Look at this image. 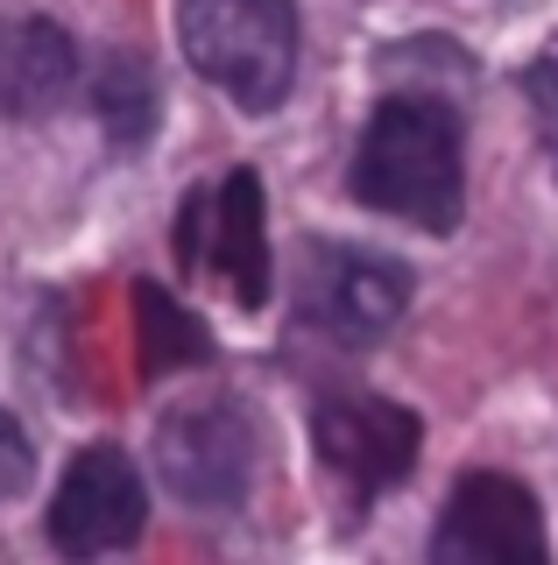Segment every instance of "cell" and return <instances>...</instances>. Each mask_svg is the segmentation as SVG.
Returning a JSON list of instances; mask_svg holds the SVG:
<instances>
[{"mask_svg": "<svg viewBox=\"0 0 558 565\" xmlns=\"http://www.w3.org/2000/svg\"><path fill=\"white\" fill-rule=\"evenodd\" d=\"M354 199L425 234L460 226V120L439 99H382L354 149Z\"/></svg>", "mask_w": 558, "mask_h": 565, "instance_id": "1", "label": "cell"}, {"mask_svg": "<svg viewBox=\"0 0 558 565\" xmlns=\"http://www.w3.org/2000/svg\"><path fill=\"white\" fill-rule=\"evenodd\" d=\"M178 35L184 57L248 114H269L290 93V71H298L290 0H178Z\"/></svg>", "mask_w": 558, "mask_h": 565, "instance_id": "2", "label": "cell"}, {"mask_svg": "<svg viewBox=\"0 0 558 565\" xmlns=\"http://www.w3.org/2000/svg\"><path fill=\"white\" fill-rule=\"evenodd\" d=\"M178 255L198 269H219V282L240 305L269 297V234H261V184L255 170L219 177V191H198L178 212Z\"/></svg>", "mask_w": 558, "mask_h": 565, "instance_id": "3", "label": "cell"}, {"mask_svg": "<svg viewBox=\"0 0 558 565\" xmlns=\"http://www.w3.org/2000/svg\"><path fill=\"white\" fill-rule=\"evenodd\" d=\"M142 516H149V502H142L135 467L114 446H93V452L72 459L57 502H50V544H57L64 558H99V552L135 544Z\"/></svg>", "mask_w": 558, "mask_h": 565, "instance_id": "4", "label": "cell"}, {"mask_svg": "<svg viewBox=\"0 0 558 565\" xmlns=\"http://www.w3.org/2000/svg\"><path fill=\"white\" fill-rule=\"evenodd\" d=\"M155 467L184 502H205V509L240 502L255 473V431L226 403H198V411H178L155 431Z\"/></svg>", "mask_w": 558, "mask_h": 565, "instance_id": "5", "label": "cell"}, {"mask_svg": "<svg viewBox=\"0 0 558 565\" xmlns=\"http://www.w3.org/2000/svg\"><path fill=\"white\" fill-rule=\"evenodd\" d=\"M446 558L452 565H551L545 516L530 488L509 473H466L446 509Z\"/></svg>", "mask_w": 558, "mask_h": 565, "instance_id": "6", "label": "cell"}, {"mask_svg": "<svg viewBox=\"0 0 558 565\" xmlns=\"http://www.w3.org/2000/svg\"><path fill=\"white\" fill-rule=\"evenodd\" d=\"M410 305V276L382 255H361V247H325L311 262V282H304V311L319 332L361 347V340H382V332L404 318Z\"/></svg>", "mask_w": 558, "mask_h": 565, "instance_id": "7", "label": "cell"}, {"mask_svg": "<svg viewBox=\"0 0 558 565\" xmlns=\"http://www.w3.org/2000/svg\"><path fill=\"white\" fill-rule=\"evenodd\" d=\"M319 452L340 481L375 494V488H389V481L410 473L417 417L404 403H382V396H325L319 403Z\"/></svg>", "mask_w": 558, "mask_h": 565, "instance_id": "8", "label": "cell"}, {"mask_svg": "<svg viewBox=\"0 0 558 565\" xmlns=\"http://www.w3.org/2000/svg\"><path fill=\"white\" fill-rule=\"evenodd\" d=\"M78 50L57 22H36V14H0V114L29 120L50 114L64 93H72Z\"/></svg>", "mask_w": 558, "mask_h": 565, "instance_id": "9", "label": "cell"}, {"mask_svg": "<svg viewBox=\"0 0 558 565\" xmlns=\"http://www.w3.org/2000/svg\"><path fill=\"white\" fill-rule=\"evenodd\" d=\"M135 311H142V367H149V375H170V367H191V361H205V353H213L205 326L170 290H155V282L135 290Z\"/></svg>", "mask_w": 558, "mask_h": 565, "instance_id": "10", "label": "cell"}, {"mask_svg": "<svg viewBox=\"0 0 558 565\" xmlns=\"http://www.w3.org/2000/svg\"><path fill=\"white\" fill-rule=\"evenodd\" d=\"M99 120H107V135L120 149H135V141H149L155 128V93H149V71L135 57H114L107 78H99Z\"/></svg>", "mask_w": 558, "mask_h": 565, "instance_id": "11", "label": "cell"}, {"mask_svg": "<svg viewBox=\"0 0 558 565\" xmlns=\"http://www.w3.org/2000/svg\"><path fill=\"white\" fill-rule=\"evenodd\" d=\"M530 106H537V128H545V149L558 163V50L530 64Z\"/></svg>", "mask_w": 558, "mask_h": 565, "instance_id": "12", "label": "cell"}, {"mask_svg": "<svg viewBox=\"0 0 558 565\" xmlns=\"http://www.w3.org/2000/svg\"><path fill=\"white\" fill-rule=\"evenodd\" d=\"M29 467H36V452H29V431L0 411V494H14L29 481Z\"/></svg>", "mask_w": 558, "mask_h": 565, "instance_id": "13", "label": "cell"}, {"mask_svg": "<svg viewBox=\"0 0 558 565\" xmlns=\"http://www.w3.org/2000/svg\"><path fill=\"white\" fill-rule=\"evenodd\" d=\"M446 565H452V558H446Z\"/></svg>", "mask_w": 558, "mask_h": 565, "instance_id": "14", "label": "cell"}]
</instances>
